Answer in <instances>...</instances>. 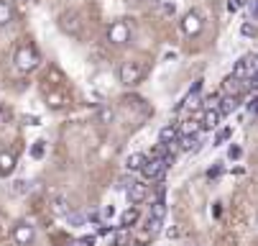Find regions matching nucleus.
I'll list each match as a JSON object with an SVG mask.
<instances>
[{"instance_id":"nucleus-1","label":"nucleus","mask_w":258,"mask_h":246,"mask_svg":"<svg viewBox=\"0 0 258 246\" xmlns=\"http://www.w3.org/2000/svg\"><path fill=\"white\" fill-rule=\"evenodd\" d=\"M13 64L21 69V72H33V69L41 67V54H39V49H36L33 44L23 41L13 52Z\"/></svg>"},{"instance_id":"nucleus-2","label":"nucleus","mask_w":258,"mask_h":246,"mask_svg":"<svg viewBox=\"0 0 258 246\" xmlns=\"http://www.w3.org/2000/svg\"><path fill=\"white\" fill-rule=\"evenodd\" d=\"M143 77H146V64L141 59H128L118 69V80L125 87H136L138 82H143Z\"/></svg>"},{"instance_id":"nucleus-3","label":"nucleus","mask_w":258,"mask_h":246,"mask_svg":"<svg viewBox=\"0 0 258 246\" xmlns=\"http://www.w3.org/2000/svg\"><path fill=\"white\" fill-rule=\"evenodd\" d=\"M131 36H133V31H131V23L125 18L113 21V23L107 26V31H105L107 44H113V46H125L131 41Z\"/></svg>"},{"instance_id":"nucleus-4","label":"nucleus","mask_w":258,"mask_h":246,"mask_svg":"<svg viewBox=\"0 0 258 246\" xmlns=\"http://www.w3.org/2000/svg\"><path fill=\"white\" fill-rule=\"evenodd\" d=\"M56 26L67 33V36H75V39H80L82 33H85V21H82V16H80L77 11H64V13H59Z\"/></svg>"},{"instance_id":"nucleus-5","label":"nucleus","mask_w":258,"mask_h":246,"mask_svg":"<svg viewBox=\"0 0 258 246\" xmlns=\"http://www.w3.org/2000/svg\"><path fill=\"white\" fill-rule=\"evenodd\" d=\"M233 75L240 80H253L258 75V54H243L233 67Z\"/></svg>"},{"instance_id":"nucleus-6","label":"nucleus","mask_w":258,"mask_h":246,"mask_svg":"<svg viewBox=\"0 0 258 246\" xmlns=\"http://www.w3.org/2000/svg\"><path fill=\"white\" fill-rule=\"evenodd\" d=\"M166 169H169V162H166V159H154V157H149V159H146V164H143V169H141V174H143V180L161 182L164 174H166Z\"/></svg>"},{"instance_id":"nucleus-7","label":"nucleus","mask_w":258,"mask_h":246,"mask_svg":"<svg viewBox=\"0 0 258 246\" xmlns=\"http://www.w3.org/2000/svg\"><path fill=\"white\" fill-rule=\"evenodd\" d=\"M181 31L187 33V36H200L205 31V18L200 11H187L181 16Z\"/></svg>"},{"instance_id":"nucleus-8","label":"nucleus","mask_w":258,"mask_h":246,"mask_svg":"<svg viewBox=\"0 0 258 246\" xmlns=\"http://www.w3.org/2000/svg\"><path fill=\"white\" fill-rule=\"evenodd\" d=\"M11 236H13V241H16L18 246H28V243H33V238H36V228H33L31 221H18V223L13 226Z\"/></svg>"},{"instance_id":"nucleus-9","label":"nucleus","mask_w":258,"mask_h":246,"mask_svg":"<svg viewBox=\"0 0 258 246\" xmlns=\"http://www.w3.org/2000/svg\"><path fill=\"white\" fill-rule=\"evenodd\" d=\"M125 198H128V203L131 205H141L146 198H149V185H146V182H131V187L125 190Z\"/></svg>"},{"instance_id":"nucleus-10","label":"nucleus","mask_w":258,"mask_h":246,"mask_svg":"<svg viewBox=\"0 0 258 246\" xmlns=\"http://www.w3.org/2000/svg\"><path fill=\"white\" fill-rule=\"evenodd\" d=\"M223 90H225V95L243 97L245 90H248V85H245V80H240V77H235V75H228V77L223 80Z\"/></svg>"},{"instance_id":"nucleus-11","label":"nucleus","mask_w":258,"mask_h":246,"mask_svg":"<svg viewBox=\"0 0 258 246\" xmlns=\"http://www.w3.org/2000/svg\"><path fill=\"white\" fill-rule=\"evenodd\" d=\"M220 121H223V113H220V108H217V105H212V108H207V111L202 113V118H200L202 128H207V131L217 128V126H220Z\"/></svg>"},{"instance_id":"nucleus-12","label":"nucleus","mask_w":258,"mask_h":246,"mask_svg":"<svg viewBox=\"0 0 258 246\" xmlns=\"http://www.w3.org/2000/svg\"><path fill=\"white\" fill-rule=\"evenodd\" d=\"M138 218H141V213H138V205H131V208H125L123 213H120V228H133L136 223H138Z\"/></svg>"},{"instance_id":"nucleus-13","label":"nucleus","mask_w":258,"mask_h":246,"mask_svg":"<svg viewBox=\"0 0 258 246\" xmlns=\"http://www.w3.org/2000/svg\"><path fill=\"white\" fill-rule=\"evenodd\" d=\"M16 154L13 152H0V177H8V174L16 169Z\"/></svg>"},{"instance_id":"nucleus-14","label":"nucleus","mask_w":258,"mask_h":246,"mask_svg":"<svg viewBox=\"0 0 258 246\" xmlns=\"http://www.w3.org/2000/svg\"><path fill=\"white\" fill-rule=\"evenodd\" d=\"M159 141L161 144H176L179 141V126L176 123H169L159 131Z\"/></svg>"},{"instance_id":"nucleus-15","label":"nucleus","mask_w":258,"mask_h":246,"mask_svg":"<svg viewBox=\"0 0 258 246\" xmlns=\"http://www.w3.org/2000/svg\"><path fill=\"white\" fill-rule=\"evenodd\" d=\"M146 159H149V154H143V152H133V154L125 159V169H128V172H141V169H143V164H146Z\"/></svg>"},{"instance_id":"nucleus-16","label":"nucleus","mask_w":258,"mask_h":246,"mask_svg":"<svg viewBox=\"0 0 258 246\" xmlns=\"http://www.w3.org/2000/svg\"><path fill=\"white\" fill-rule=\"evenodd\" d=\"M217 108H220V113H223V116H230L233 111H238V108H240V97L225 95V97H223V103H220Z\"/></svg>"},{"instance_id":"nucleus-17","label":"nucleus","mask_w":258,"mask_h":246,"mask_svg":"<svg viewBox=\"0 0 258 246\" xmlns=\"http://www.w3.org/2000/svg\"><path fill=\"white\" fill-rule=\"evenodd\" d=\"M13 21V6L8 0H0V26H8Z\"/></svg>"},{"instance_id":"nucleus-18","label":"nucleus","mask_w":258,"mask_h":246,"mask_svg":"<svg viewBox=\"0 0 258 246\" xmlns=\"http://www.w3.org/2000/svg\"><path fill=\"white\" fill-rule=\"evenodd\" d=\"M200 128H202V123H200L197 118H187V121L179 126V133H192V136H197Z\"/></svg>"},{"instance_id":"nucleus-19","label":"nucleus","mask_w":258,"mask_h":246,"mask_svg":"<svg viewBox=\"0 0 258 246\" xmlns=\"http://www.w3.org/2000/svg\"><path fill=\"white\" fill-rule=\"evenodd\" d=\"M240 33H243L245 39H255V36H258V23H255V21H245V23L240 26Z\"/></svg>"},{"instance_id":"nucleus-20","label":"nucleus","mask_w":258,"mask_h":246,"mask_svg":"<svg viewBox=\"0 0 258 246\" xmlns=\"http://www.w3.org/2000/svg\"><path fill=\"white\" fill-rule=\"evenodd\" d=\"M151 218H161V221L166 218V203H164L161 198L151 205Z\"/></svg>"},{"instance_id":"nucleus-21","label":"nucleus","mask_w":258,"mask_h":246,"mask_svg":"<svg viewBox=\"0 0 258 246\" xmlns=\"http://www.w3.org/2000/svg\"><path fill=\"white\" fill-rule=\"evenodd\" d=\"M161 226H164V221H161V218H151V216L146 218V231H149L151 236H156V233L161 231Z\"/></svg>"},{"instance_id":"nucleus-22","label":"nucleus","mask_w":258,"mask_h":246,"mask_svg":"<svg viewBox=\"0 0 258 246\" xmlns=\"http://www.w3.org/2000/svg\"><path fill=\"white\" fill-rule=\"evenodd\" d=\"M44 149H46V141H44V138L33 141V146H31V157H33V159H41V157H44Z\"/></svg>"},{"instance_id":"nucleus-23","label":"nucleus","mask_w":258,"mask_h":246,"mask_svg":"<svg viewBox=\"0 0 258 246\" xmlns=\"http://www.w3.org/2000/svg\"><path fill=\"white\" fill-rule=\"evenodd\" d=\"M230 136H233V128H223V131H217V136H215V146L225 144V141H228Z\"/></svg>"},{"instance_id":"nucleus-24","label":"nucleus","mask_w":258,"mask_h":246,"mask_svg":"<svg viewBox=\"0 0 258 246\" xmlns=\"http://www.w3.org/2000/svg\"><path fill=\"white\" fill-rule=\"evenodd\" d=\"M248 13H250V21L258 23V0H248Z\"/></svg>"},{"instance_id":"nucleus-25","label":"nucleus","mask_w":258,"mask_h":246,"mask_svg":"<svg viewBox=\"0 0 258 246\" xmlns=\"http://www.w3.org/2000/svg\"><path fill=\"white\" fill-rule=\"evenodd\" d=\"M11 108H8V105H3V103H0V126H3L6 121H11Z\"/></svg>"},{"instance_id":"nucleus-26","label":"nucleus","mask_w":258,"mask_h":246,"mask_svg":"<svg viewBox=\"0 0 258 246\" xmlns=\"http://www.w3.org/2000/svg\"><path fill=\"white\" fill-rule=\"evenodd\" d=\"M243 6H248V0H228V8L235 13V11H240Z\"/></svg>"},{"instance_id":"nucleus-27","label":"nucleus","mask_w":258,"mask_h":246,"mask_svg":"<svg viewBox=\"0 0 258 246\" xmlns=\"http://www.w3.org/2000/svg\"><path fill=\"white\" fill-rule=\"evenodd\" d=\"M240 157H243V149H240V146H230V149H228V159L235 162V159H240Z\"/></svg>"},{"instance_id":"nucleus-28","label":"nucleus","mask_w":258,"mask_h":246,"mask_svg":"<svg viewBox=\"0 0 258 246\" xmlns=\"http://www.w3.org/2000/svg\"><path fill=\"white\" fill-rule=\"evenodd\" d=\"M67 221H69L72 226H82V223H85V218H82V216H75V213H69Z\"/></svg>"},{"instance_id":"nucleus-29","label":"nucleus","mask_w":258,"mask_h":246,"mask_svg":"<svg viewBox=\"0 0 258 246\" xmlns=\"http://www.w3.org/2000/svg\"><path fill=\"white\" fill-rule=\"evenodd\" d=\"M248 111H250V113H258V97L248 100Z\"/></svg>"},{"instance_id":"nucleus-30","label":"nucleus","mask_w":258,"mask_h":246,"mask_svg":"<svg viewBox=\"0 0 258 246\" xmlns=\"http://www.w3.org/2000/svg\"><path fill=\"white\" fill-rule=\"evenodd\" d=\"M69 246H92V238H80V241L69 243Z\"/></svg>"},{"instance_id":"nucleus-31","label":"nucleus","mask_w":258,"mask_h":246,"mask_svg":"<svg viewBox=\"0 0 258 246\" xmlns=\"http://www.w3.org/2000/svg\"><path fill=\"white\" fill-rule=\"evenodd\" d=\"M217 174H220V167H215V169H210V172H207V177L212 180V177H217Z\"/></svg>"},{"instance_id":"nucleus-32","label":"nucleus","mask_w":258,"mask_h":246,"mask_svg":"<svg viewBox=\"0 0 258 246\" xmlns=\"http://www.w3.org/2000/svg\"><path fill=\"white\" fill-rule=\"evenodd\" d=\"M18 3H28V0H18Z\"/></svg>"}]
</instances>
